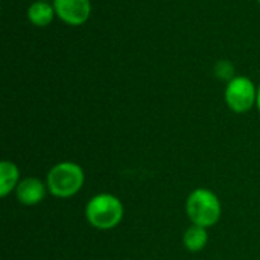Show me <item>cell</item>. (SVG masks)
Listing matches in <instances>:
<instances>
[{
  "label": "cell",
  "mask_w": 260,
  "mask_h": 260,
  "mask_svg": "<svg viewBox=\"0 0 260 260\" xmlns=\"http://www.w3.org/2000/svg\"><path fill=\"white\" fill-rule=\"evenodd\" d=\"M256 104H257V108H259L260 111V87L257 88V102H256Z\"/></svg>",
  "instance_id": "11"
},
{
  "label": "cell",
  "mask_w": 260,
  "mask_h": 260,
  "mask_svg": "<svg viewBox=\"0 0 260 260\" xmlns=\"http://www.w3.org/2000/svg\"><path fill=\"white\" fill-rule=\"evenodd\" d=\"M207 241H209L207 229H206V227H201V225H195V224H192V225L186 230V233H184V236H183V244H184V247H186L189 251H192V253L201 251V250L206 247Z\"/></svg>",
  "instance_id": "9"
},
{
  "label": "cell",
  "mask_w": 260,
  "mask_h": 260,
  "mask_svg": "<svg viewBox=\"0 0 260 260\" xmlns=\"http://www.w3.org/2000/svg\"><path fill=\"white\" fill-rule=\"evenodd\" d=\"M85 218L94 229L111 230L117 227L123 218V204L111 193H99L87 203Z\"/></svg>",
  "instance_id": "1"
},
{
  "label": "cell",
  "mask_w": 260,
  "mask_h": 260,
  "mask_svg": "<svg viewBox=\"0 0 260 260\" xmlns=\"http://www.w3.org/2000/svg\"><path fill=\"white\" fill-rule=\"evenodd\" d=\"M46 2H47V0H46Z\"/></svg>",
  "instance_id": "13"
},
{
  "label": "cell",
  "mask_w": 260,
  "mask_h": 260,
  "mask_svg": "<svg viewBox=\"0 0 260 260\" xmlns=\"http://www.w3.org/2000/svg\"><path fill=\"white\" fill-rule=\"evenodd\" d=\"M257 2H259V5H260V0H257Z\"/></svg>",
  "instance_id": "12"
},
{
  "label": "cell",
  "mask_w": 260,
  "mask_h": 260,
  "mask_svg": "<svg viewBox=\"0 0 260 260\" xmlns=\"http://www.w3.org/2000/svg\"><path fill=\"white\" fill-rule=\"evenodd\" d=\"M46 192H47V184L41 183L35 177H27L21 180L15 189L17 200L23 206H35L41 203L46 197Z\"/></svg>",
  "instance_id": "6"
},
{
  "label": "cell",
  "mask_w": 260,
  "mask_h": 260,
  "mask_svg": "<svg viewBox=\"0 0 260 260\" xmlns=\"http://www.w3.org/2000/svg\"><path fill=\"white\" fill-rule=\"evenodd\" d=\"M186 212L192 224L209 229L221 218V203L213 192L195 189L186 201Z\"/></svg>",
  "instance_id": "3"
},
{
  "label": "cell",
  "mask_w": 260,
  "mask_h": 260,
  "mask_svg": "<svg viewBox=\"0 0 260 260\" xmlns=\"http://www.w3.org/2000/svg\"><path fill=\"white\" fill-rule=\"evenodd\" d=\"M56 17L69 26L87 23L91 14L90 0H53Z\"/></svg>",
  "instance_id": "5"
},
{
  "label": "cell",
  "mask_w": 260,
  "mask_h": 260,
  "mask_svg": "<svg viewBox=\"0 0 260 260\" xmlns=\"http://www.w3.org/2000/svg\"><path fill=\"white\" fill-rule=\"evenodd\" d=\"M85 175L79 165L73 161H62L55 165L46 178L47 190L56 198H70L76 195L82 184Z\"/></svg>",
  "instance_id": "2"
},
{
  "label": "cell",
  "mask_w": 260,
  "mask_h": 260,
  "mask_svg": "<svg viewBox=\"0 0 260 260\" xmlns=\"http://www.w3.org/2000/svg\"><path fill=\"white\" fill-rule=\"evenodd\" d=\"M20 183L18 168L12 161H2L0 165V195L8 197L12 190L17 189Z\"/></svg>",
  "instance_id": "8"
},
{
  "label": "cell",
  "mask_w": 260,
  "mask_h": 260,
  "mask_svg": "<svg viewBox=\"0 0 260 260\" xmlns=\"http://www.w3.org/2000/svg\"><path fill=\"white\" fill-rule=\"evenodd\" d=\"M55 8L46 0H35L27 8V18L29 21L37 27H46L49 26L55 18Z\"/></svg>",
  "instance_id": "7"
},
{
  "label": "cell",
  "mask_w": 260,
  "mask_h": 260,
  "mask_svg": "<svg viewBox=\"0 0 260 260\" xmlns=\"http://www.w3.org/2000/svg\"><path fill=\"white\" fill-rule=\"evenodd\" d=\"M225 102L235 113H247L257 102V90L247 76H236L227 82Z\"/></svg>",
  "instance_id": "4"
},
{
  "label": "cell",
  "mask_w": 260,
  "mask_h": 260,
  "mask_svg": "<svg viewBox=\"0 0 260 260\" xmlns=\"http://www.w3.org/2000/svg\"><path fill=\"white\" fill-rule=\"evenodd\" d=\"M215 72H216V76L221 78V79H225L227 82L233 79V73H235V67L232 62L229 61H219L215 67Z\"/></svg>",
  "instance_id": "10"
}]
</instances>
